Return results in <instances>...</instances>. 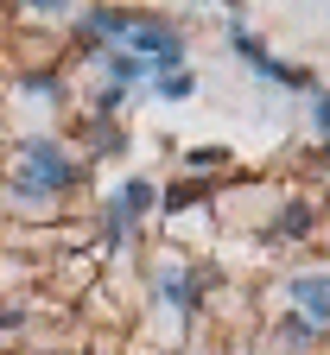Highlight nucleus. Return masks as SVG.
Here are the masks:
<instances>
[{
    "mask_svg": "<svg viewBox=\"0 0 330 355\" xmlns=\"http://www.w3.org/2000/svg\"><path fill=\"white\" fill-rule=\"evenodd\" d=\"M292 298L311 311V324H330V279L311 273V279H292Z\"/></svg>",
    "mask_w": 330,
    "mask_h": 355,
    "instance_id": "2",
    "label": "nucleus"
},
{
    "mask_svg": "<svg viewBox=\"0 0 330 355\" xmlns=\"http://www.w3.org/2000/svg\"><path fill=\"white\" fill-rule=\"evenodd\" d=\"M147 197H153V191H147V184H140V178H133V184H127V191H115V229H121V222H133L140 209H147Z\"/></svg>",
    "mask_w": 330,
    "mask_h": 355,
    "instance_id": "3",
    "label": "nucleus"
},
{
    "mask_svg": "<svg viewBox=\"0 0 330 355\" xmlns=\"http://www.w3.org/2000/svg\"><path fill=\"white\" fill-rule=\"evenodd\" d=\"M64 184H76V165L51 140H32L26 146V191H64Z\"/></svg>",
    "mask_w": 330,
    "mask_h": 355,
    "instance_id": "1",
    "label": "nucleus"
},
{
    "mask_svg": "<svg viewBox=\"0 0 330 355\" xmlns=\"http://www.w3.org/2000/svg\"><path fill=\"white\" fill-rule=\"evenodd\" d=\"M305 222H311V209H305V203H292V209H286V235H299Z\"/></svg>",
    "mask_w": 330,
    "mask_h": 355,
    "instance_id": "5",
    "label": "nucleus"
},
{
    "mask_svg": "<svg viewBox=\"0 0 330 355\" xmlns=\"http://www.w3.org/2000/svg\"><path fill=\"white\" fill-rule=\"evenodd\" d=\"M191 89H197V83L184 76V70H178V76H159V96H172V102H178V96H191Z\"/></svg>",
    "mask_w": 330,
    "mask_h": 355,
    "instance_id": "4",
    "label": "nucleus"
},
{
    "mask_svg": "<svg viewBox=\"0 0 330 355\" xmlns=\"http://www.w3.org/2000/svg\"><path fill=\"white\" fill-rule=\"evenodd\" d=\"M0 324H19V311H0Z\"/></svg>",
    "mask_w": 330,
    "mask_h": 355,
    "instance_id": "6",
    "label": "nucleus"
}]
</instances>
